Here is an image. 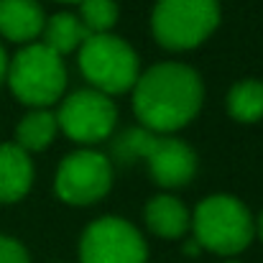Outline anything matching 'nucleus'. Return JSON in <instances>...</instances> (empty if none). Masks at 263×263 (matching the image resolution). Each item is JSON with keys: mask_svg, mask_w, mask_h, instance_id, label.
Here are the masks:
<instances>
[{"mask_svg": "<svg viewBox=\"0 0 263 263\" xmlns=\"http://www.w3.org/2000/svg\"><path fill=\"white\" fill-rule=\"evenodd\" d=\"M77 18L89 33H107L118 21V5L112 0H80Z\"/></svg>", "mask_w": 263, "mask_h": 263, "instance_id": "obj_16", "label": "nucleus"}, {"mask_svg": "<svg viewBox=\"0 0 263 263\" xmlns=\"http://www.w3.org/2000/svg\"><path fill=\"white\" fill-rule=\"evenodd\" d=\"M253 217L248 207L228 194L207 197L194 212V240L220 256H235L253 240Z\"/></svg>", "mask_w": 263, "mask_h": 263, "instance_id": "obj_3", "label": "nucleus"}, {"mask_svg": "<svg viewBox=\"0 0 263 263\" xmlns=\"http://www.w3.org/2000/svg\"><path fill=\"white\" fill-rule=\"evenodd\" d=\"M133 110L146 130L172 133L184 128L202 107V80L194 69L164 62L136 80Z\"/></svg>", "mask_w": 263, "mask_h": 263, "instance_id": "obj_1", "label": "nucleus"}, {"mask_svg": "<svg viewBox=\"0 0 263 263\" xmlns=\"http://www.w3.org/2000/svg\"><path fill=\"white\" fill-rule=\"evenodd\" d=\"M217 23L220 8L215 0H159L151 15L156 41L174 51L199 46Z\"/></svg>", "mask_w": 263, "mask_h": 263, "instance_id": "obj_5", "label": "nucleus"}, {"mask_svg": "<svg viewBox=\"0 0 263 263\" xmlns=\"http://www.w3.org/2000/svg\"><path fill=\"white\" fill-rule=\"evenodd\" d=\"M184 251H186V256H194V253H199V243H197V240H192V243H186V248H184Z\"/></svg>", "mask_w": 263, "mask_h": 263, "instance_id": "obj_19", "label": "nucleus"}, {"mask_svg": "<svg viewBox=\"0 0 263 263\" xmlns=\"http://www.w3.org/2000/svg\"><path fill=\"white\" fill-rule=\"evenodd\" d=\"M69 3H80V0H69Z\"/></svg>", "mask_w": 263, "mask_h": 263, "instance_id": "obj_21", "label": "nucleus"}, {"mask_svg": "<svg viewBox=\"0 0 263 263\" xmlns=\"http://www.w3.org/2000/svg\"><path fill=\"white\" fill-rule=\"evenodd\" d=\"M5 74H8V57H5V49L0 44V82L5 80Z\"/></svg>", "mask_w": 263, "mask_h": 263, "instance_id": "obj_18", "label": "nucleus"}, {"mask_svg": "<svg viewBox=\"0 0 263 263\" xmlns=\"http://www.w3.org/2000/svg\"><path fill=\"white\" fill-rule=\"evenodd\" d=\"M57 115L54 112H49V110H33V112H28L23 120H21V125H18V130H15V136H18V146L23 148V151H44L49 143H51V138H54V133H57Z\"/></svg>", "mask_w": 263, "mask_h": 263, "instance_id": "obj_14", "label": "nucleus"}, {"mask_svg": "<svg viewBox=\"0 0 263 263\" xmlns=\"http://www.w3.org/2000/svg\"><path fill=\"white\" fill-rule=\"evenodd\" d=\"M112 151L123 164L146 159L148 174L161 186H184L197 172V159L184 141L154 136L146 128H130L120 133Z\"/></svg>", "mask_w": 263, "mask_h": 263, "instance_id": "obj_2", "label": "nucleus"}, {"mask_svg": "<svg viewBox=\"0 0 263 263\" xmlns=\"http://www.w3.org/2000/svg\"><path fill=\"white\" fill-rule=\"evenodd\" d=\"M44 10L36 0H0V33L10 41H31L44 31Z\"/></svg>", "mask_w": 263, "mask_h": 263, "instance_id": "obj_11", "label": "nucleus"}, {"mask_svg": "<svg viewBox=\"0 0 263 263\" xmlns=\"http://www.w3.org/2000/svg\"><path fill=\"white\" fill-rule=\"evenodd\" d=\"M44 33H46L44 44L49 49H54L59 57L80 49L87 41V36H92L85 28V23L77 15H72V13H57L54 18H49L44 23Z\"/></svg>", "mask_w": 263, "mask_h": 263, "instance_id": "obj_13", "label": "nucleus"}, {"mask_svg": "<svg viewBox=\"0 0 263 263\" xmlns=\"http://www.w3.org/2000/svg\"><path fill=\"white\" fill-rule=\"evenodd\" d=\"M146 222L148 228L161 238H181L189 228V212L186 207L169 194H159L146 204Z\"/></svg>", "mask_w": 263, "mask_h": 263, "instance_id": "obj_12", "label": "nucleus"}, {"mask_svg": "<svg viewBox=\"0 0 263 263\" xmlns=\"http://www.w3.org/2000/svg\"><path fill=\"white\" fill-rule=\"evenodd\" d=\"M112 181L107 156L97 151H74L57 172V194L69 204H92L102 199Z\"/></svg>", "mask_w": 263, "mask_h": 263, "instance_id": "obj_9", "label": "nucleus"}, {"mask_svg": "<svg viewBox=\"0 0 263 263\" xmlns=\"http://www.w3.org/2000/svg\"><path fill=\"white\" fill-rule=\"evenodd\" d=\"M258 233H261V238H263V212H261V220H258Z\"/></svg>", "mask_w": 263, "mask_h": 263, "instance_id": "obj_20", "label": "nucleus"}, {"mask_svg": "<svg viewBox=\"0 0 263 263\" xmlns=\"http://www.w3.org/2000/svg\"><path fill=\"white\" fill-rule=\"evenodd\" d=\"M228 112L240 123H256L263 118V82L243 80L228 95Z\"/></svg>", "mask_w": 263, "mask_h": 263, "instance_id": "obj_15", "label": "nucleus"}, {"mask_svg": "<svg viewBox=\"0 0 263 263\" xmlns=\"http://www.w3.org/2000/svg\"><path fill=\"white\" fill-rule=\"evenodd\" d=\"M5 77L13 95L31 107L51 105L54 100H59L67 85V69L62 64V57L46 44H31L21 49L8 64Z\"/></svg>", "mask_w": 263, "mask_h": 263, "instance_id": "obj_4", "label": "nucleus"}, {"mask_svg": "<svg viewBox=\"0 0 263 263\" xmlns=\"http://www.w3.org/2000/svg\"><path fill=\"white\" fill-rule=\"evenodd\" d=\"M33 166L18 143H0V202H18L28 194Z\"/></svg>", "mask_w": 263, "mask_h": 263, "instance_id": "obj_10", "label": "nucleus"}, {"mask_svg": "<svg viewBox=\"0 0 263 263\" xmlns=\"http://www.w3.org/2000/svg\"><path fill=\"white\" fill-rule=\"evenodd\" d=\"M148 251L141 233L120 217H100L89 222L82 243V263H146Z\"/></svg>", "mask_w": 263, "mask_h": 263, "instance_id": "obj_7", "label": "nucleus"}, {"mask_svg": "<svg viewBox=\"0 0 263 263\" xmlns=\"http://www.w3.org/2000/svg\"><path fill=\"white\" fill-rule=\"evenodd\" d=\"M118 110L110 102L107 95L97 89H80L69 95L59 112H57V125L80 143H97L107 138L115 128Z\"/></svg>", "mask_w": 263, "mask_h": 263, "instance_id": "obj_8", "label": "nucleus"}, {"mask_svg": "<svg viewBox=\"0 0 263 263\" xmlns=\"http://www.w3.org/2000/svg\"><path fill=\"white\" fill-rule=\"evenodd\" d=\"M80 69L102 95H120L138 80V57L118 36L92 33L80 46Z\"/></svg>", "mask_w": 263, "mask_h": 263, "instance_id": "obj_6", "label": "nucleus"}, {"mask_svg": "<svg viewBox=\"0 0 263 263\" xmlns=\"http://www.w3.org/2000/svg\"><path fill=\"white\" fill-rule=\"evenodd\" d=\"M0 263H28V253L18 240L0 235Z\"/></svg>", "mask_w": 263, "mask_h": 263, "instance_id": "obj_17", "label": "nucleus"}]
</instances>
